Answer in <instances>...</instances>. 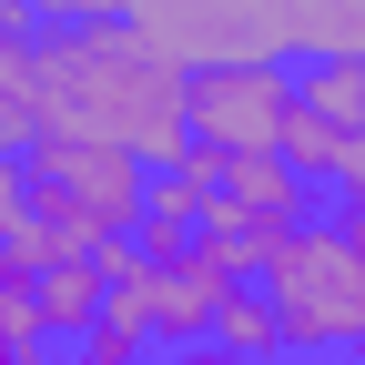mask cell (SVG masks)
<instances>
[{"mask_svg": "<svg viewBox=\"0 0 365 365\" xmlns=\"http://www.w3.org/2000/svg\"><path fill=\"white\" fill-rule=\"evenodd\" d=\"M31 132L102 143V153L153 173V163L182 153V61L143 21L31 31Z\"/></svg>", "mask_w": 365, "mask_h": 365, "instance_id": "6da1fadb", "label": "cell"}, {"mask_svg": "<svg viewBox=\"0 0 365 365\" xmlns=\"http://www.w3.org/2000/svg\"><path fill=\"white\" fill-rule=\"evenodd\" d=\"M254 294L274 314V355L294 365H355L365 355V254L335 223H294L254 254Z\"/></svg>", "mask_w": 365, "mask_h": 365, "instance_id": "7a4b0ae2", "label": "cell"}, {"mask_svg": "<svg viewBox=\"0 0 365 365\" xmlns=\"http://www.w3.org/2000/svg\"><path fill=\"white\" fill-rule=\"evenodd\" d=\"M21 193L41 213V234H51V254H122L132 223H143V163H122L102 143L31 132L21 143Z\"/></svg>", "mask_w": 365, "mask_h": 365, "instance_id": "3957f363", "label": "cell"}, {"mask_svg": "<svg viewBox=\"0 0 365 365\" xmlns=\"http://www.w3.org/2000/svg\"><path fill=\"white\" fill-rule=\"evenodd\" d=\"M284 122H294V61H213V71H182V153L254 163V153H284Z\"/></svg>", "mask_w": 365, "mask_h": 365, "instance_id": "277c9868", "label": "cell"}, {"mask_svg": "<svg viewBox=\"0 0 365 365\" xmlns=\"http://www.w3.org/2000/svg\"><path fill=\"white\" fill-rule=\"evenodd\" d=\"M182 71H213V61H294V31H304V0H132Z\"/></svg>", "mask_w": 365, "mask_h": 365, "instance_id": "5b68a950", "label": "cell"}, {"mask_svg": "<svg viewBox=\"0 0 365 365\" xmlns=\"http://www.w3.org/2000/svg\"><path fill=\"white\" fill-rule=\"evenodd\" d=\"M102 304H112V264H102V254H51V264L31 274V314H41V345H51V355H61Z\"/></svg>", "mask_w": 365, "mask_h": 365, "instance_id": "8992f818", "label": "cell"}, {"mask_svg": "<svg viewBox=\"0 0 365 365\" xmlns=\"http://www.w3.org/2000/svg\"><path fill=\"white\" fill-rule=\"evenodd\" d=\"M294 112L365 153V61H294Z\"/></svg>", "mask_w": 365, "mask_h": 365, "instance_id": "52a82bcc", "label": "cell"}, {"mask_svg": "<svg viewBox=\"0 0 365 365\" xmlns=\"http://www.w3.org/2000/svg\"><path fill=\"white\" fill-rule=\"evenodd\" d=\"M294 61H365V0H304Z\"/></svg>", "mask_w": 365, "mask_h": 365, "instance_id": "ba28073f", "label": "cell"}, {"mask_svg": "<svg viewBox=\"0 0 365 365\" xmlns=\"http://www.w3.org/2000/svg\"><path fill=\"white\" fill-rule=\"evenodd\" d=\"M0 254H11L21 274L51 264V234H41V213H31V193H21V153H0Z\"/></svg>", "mask_w": 365, "mask_h": 365, "instance_id": "9c48e42d", "label": "cell"}, {"mask_svg": "<svg viewBox=\"0 0 365 365\" xmlns=\"http://www.w3.org/2000/svg\"><path fill=\"white\" fill-rule=\"evenodd\" d=\"M203 345H223V355H244V365H274V314H264V294L244 284L234 304L213 314V335H203Z\"/></svg>", "mask_w": 365, "mask_h": 365, "instance_id": "30bf717a", "label": "cell"}, {"mask_svg": "<svg viewBox=\"0 0 365 365\" xmlns=\"http://www.w3.org/2000/svg\"><path fill=\"white\" fill-rule=\"evenodd\" d=\"M314 223H335V234L365 254V153L345 143V163H335V182H325V193H314Z\"/></svg>", "mask_w": 365, "mask_h": 365, "instance_id": "8fae6325", "label": "cell"}, {"mask_svg": "<svg viewBox=\"0 0 365 365\" xmlns=\"http://www.w3.org/2000/svg\"><path fill=\"white\" fill-rule=\"evenodd\" d=\"M31 31H71V21H132V0H0Z\"/></svg>", "mask_w": 365, "mask_h": 365, "instance_id": "7c38bea8", "label": "cell"}, {"mask_svg": "<svg viewBox=\"0 0 365 365\" xmlns=\"http://www.w3.org/2000/svg\"><path fill=\"white\" fill-rule=\"evenodd\" d=\"M21 365H61V355H51V345H41V355H21Z\"/></svg>", "mask_w": 365, "mask_h": 365, "instance_id": "4fadbf2b", "label": "cell"}, {"mask_svg": "<svg viewBox=\"0 0 365 365\" xmlns=\"http://www.w3.org/2000/svg\"><path fill=\"white\" fill-rule=\"evenodd\" d=\"M274 365H294V355H274Z\"/></svg>", "mask_w": 365, "mask_h": 365, "instance_id": "5bb4252c", "label": "cell"}]
</instances>
